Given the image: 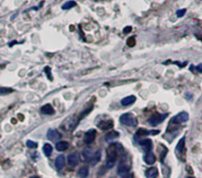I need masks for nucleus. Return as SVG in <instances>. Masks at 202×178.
Masks as SVG:
<instances>
[{
    "label": "nucleus",
    "instance_id": "obj_2",
    "mask_svg": "<svg viewBox=\"0 0 202 178\" xmlns=\"http://www.w3.org/2000/svg\"><path fill=\"white\" fill-rule=\"evenodd\" d=\"M120 121H121V124L128 125V126H136L138 124L137 117H135L133 113H130L122 114L120 117Z\"/></svg>",
    "mask_w": 202,
    "mask_h": 178
},
{
    "label": "nucleus",
    "instance_id": "obj_32",
    "mask_svg": "<svg viewBox=\"0 0 202 178\" xmlns=\"http://www.w3.org/2000/svg\"><path fill=\"white\" fill-rule=\"evenodd\" d=\"M123 178H133V175H132V174H128V175L125 174V175L123 176Z\"/></svg>",
    "mask_w": 202,
    "mask_h": 178
},
{
    "label": "nucleus",
    "instance_id": "obj_7",
    "mask_svg": "<svg viewBox=\"0 0 202 178\" xmlns=\"http://www.w3.org/2000/svg\"><path fill=\"white\" fill-rule=\"evenodd\" d=\"M189 120V116L186 112H181L172 118V122L175 124H182V122H186Z\"/></svg>",
    "mask_w": 202,
    "mask_h": 178
},
{
    "label": "nucleus",
    "instance_id": "obj_26",
    "mask_svg": "<svg viewBox=\"0 0 202 178\" xmlns=\"http://www.w3.org/2000/svg\"><path fill=\"white\" fill-rule=\"evenodd\" d=\"M13 92V90L10 88H3V87H0V96H6V95H9Z\"/></svg>",
    "mask_w": 202,
    "mask_h": 178
},
{
    "label": "nucleus",
    "instance_id": "obj_24",
    "mask_svg": "<svg viewBox=\"0 0 202 178\" xmlns=\"http://www.w3.org/2000/svg\"><path fill=\"white\" fill-rule=\"evenodd\" d=\"M92 156H93V153L91 152V149H85L84 151H83V157H84L85 161L91 160Z\"/></svg>",
    "mask_w": 202,
    "mask_h": 178
},
{
    "label": "nucleus",
    "instance_id": "obj_5",
    "mask_svg": "<svg viewBox=\"0 0 202 178\" xmlns=\"http://www.w3.org/2000/svg\"><path fill=\"white\" fill-rule=\"evenodd\" d=\"M77 124H78V120L74 116H73V117H69L65 121V124H62V128L66 130H73V129H74V128L76 126Z\"/></svg>",
    "mask_w": 202,
    "mask_h": 178
},
{
    "label": "nucleus",
    "instance_id": "obj_8",
    "mask_svg": "<svg viewBox=\"0 0 202 178\" xmlns=\"http://www.w3.org/2000/svg\"><path fill=\"white\" fill-rule=\"evenodd\" d=\"M95 136H96V130L95 129H89L84 135V142L86 144L92 143V142L94 141V139H95Z\"/></svg>",
    "mask_w": 202,
    "mask_h": 178
},
{
    "label": "nucleus",
    "instance_id": "obj_14",
    "mask_svg": "<svg viewBox=\"0 0 202 178\" xmlns=\"http://www.w3.org/2000/svg\"><path fill=\"white\" fill-rule=\"evenodd\" d=\"M66 164V160H65V157H63V155H58L57 157V159H55V168L61 170L63 168V166H65Z\"/></svg>",
    "mask_w": 202,
    "mask_h": 178
},
{
    "label": "nucleus",
    "instance_id": "obj_27",
    "mask_svg": "<svg viewBox=\"0 0 202 178\" xmlns=\"http://www.w3.org/2000/svg\"><path fill=\"white\" fill-rule=\"evenodd\" d=\"M26 145H27V147H29V148H37V147H38V143H37V142L32 141V140H27Z\"/></svg>",
    "mask_w": 202,
    "mask_h": 178
},
{
    "label": "nucleus",
    "instance_id": "obj_1",
    "mask_svg": "<svg viewBox=\"0 0 202 178\" xmlns=\"http://www.w3.org/2000/svg\"><path fill=\"white\" fill-rule=\"evenodd\" d=\"M123 150L120 143H112L107 148V158H106V168L111 169L116 164L119 154Z\"/></svg>",
    "mask_w": 202,
    "mask_h": 178
},
{
    "label": "nucleus",
    "instance_id": "obj_21",
    "mask_svg": "<svg viewBox=\"0 0 202 178\" xmlns=\"http://www.w3.org/2000/svg\"><path fill=\"white\" fill-rule=\"evenodd\" d=\"M100 159H101V151H100V150H97V151L93 154L92 158H91V160H92V161H91V164H92V165L97 164L98 162L100 161Z\"/></svg>",
    "mask_w": 202,
    "mask_h": 178
},
{
    "label": "nucleus",
    "instance_id": "obj_28",
    "mask_svg": "<svg viewBox=\"0 0 202 178\" xmlns=\"http://www.w3.org/2000/svg\"><path fill=\"white\" fill-rule=\"evenodd\" d=\"M127 45L131 47V48L136 45V39H135V37H130L128 40H127Z\"/></svg>",
    "mask_w": 202,
    "mask_h": 178
},
{
    "label": "nucleus",
    "instance_id": "obj_18",
    "mask_svg": "<svg viewBox=\"0 0 202 178\" xmlns=\"http://www.w3.org/2000/svg\"><path fill=\"white\" fill-rule=\"evenodd\" d=\"M77 174H78V176L80 177V178H86L87 176H88V174H89L88 167H86V166H82L81 168L78 169Z\"/></svg>",
    "mask_w": 202,
    "mask_h": 178
},
{
    "label": "nucleus",
    "instance_id": "obj_17",
    "mask_svg": "<svg viewBox=\"0 0 202 178\" xmlns=\"http://www.w3.org/2000/svg\"><path fill=\"white\" fill-rule=\"evenodd\" d=\"M135 102H136V97L135 96H128V97L123 98V100L121 101V104H122V106H130Z\"/></svg>",
    "mask_w": 202,
    "mask_h": 178
},
{
    "label": "nucleus",
    "instance_id": "obj_19",
    "mask_svg": "<svg viewBox=\"0 0 202 178\" xmlns=\"http://www.w3.org/2000/svg\"><path fill=\"white\" fill-rule=\"evenodd\" d=\"M67 147H69V143L66 141H59L55 144V148L58 151H65L67 149Z\"/></svg>",
    "mask_w": 202,
    "mask_h": 178
},
{
    "label": "nucleus",
    "instance_id": "obj_25",
    "mask_svg": "<svg viewBox=\"0 0 202 178\" xmlns=\"http://www.w3.org/2000/svg\"><path fill=\"white\" fill-rule=\"evenodd\" d=\"M75 5H76V3H75L74 1H67L62 5V9L63 10H69L70 8H73V7H74Z\"/></svg>",
    "mask_w": 202,
    "mask_h": 178
},
{
    "label": "nucleus",
    "instance_id": "obj_20",
    "mask_svg": "<svg viewBox=\"0 0 202 178\" xmlns=\"http://www.w3.org/2000/svg\"><path fill=\"white\" fill-rule=\"evenodd\" d=\"M150 133H152V134L158 133V130H157V132H149V130H147L145 128H141L138 130L135 136H144V135H148V134H150Z\"/></svg>",
    "mask_w": 202,
    "mask_h": 178
},
{
    "label": "nucleus",
    "instance_id": "obj_23",
    "mask_svg": "<svg viewBox=\"0 0 202 178\" xmlns=\"http://www.w3.org/2000/svg\"><path fill=\"white\" fill-rule=\"evenodd\" d=\"M118 136H119V133L117 132H114V130H112V132H110L109 133L106 134L105 140L106 141H111V140L115 139V138H117Z\"/></svg>",
    "mask_w": 202,
    "mask_h": 178
},
{
    "label": "nucleus",
    "instance_id": "obj_12",
    "mask_svg": "<svg viewBox=\"0 0 202 178\" xmlns=\"http://www.w3.org/2000/svg\"><path fill=\"white\" fill-rule=\"evenodd\" d=\"M184 147H185V137L183 136L179 141H178V143L175 147V152L177 155H179V154H182L184 152Z\"/></svg>",
    "mask_w": 202,
    "mask_h": 178
},
{
    "label": "nucleus",
    "instance_id": "obj_29",
    "mask_svg": "<svg viewBox=\"0 0 202 178\" xmlns=\"http://www.w3.org/2000/svg\"><path fill=\"white\" fill-rule=\"evenodd\" d=\"M185 12H186V9H181V10H178V11H176V15H177V17H182L183 15L185 14Z\"/></svg>",
    "mask_w": 202,
    "mask_h": 178
},
{
    "label": "nucleus",
    "instance_id": "obj_13",
    "mask_svg": "<svg viewBox=\"0 0 202 178\" xmlns=\"http://www.w3.org/2000/svg\"><path fill=\"white\" fill-rule=\"evenodd\" d=\"M144 160L147 164L152 165L156 162V156H154V154L152 151H149V152H147L146 155L144 156Z\"/></svg>",
    "mask_w": 202,
    "mask_h": 178
},
{
    "label": "nucleus",
    "instance_id": "obj_35",
    "mask_svg": "<svg viewBox=\"0 0 202 178\" xmlns=\"http://www.w3.org/2000/svg\"><path fill=\"white\" fill-rule=\"evenodd\" d=\"M187 178H195V177H193V176H189V177H187Z\"/></svg>",
    "mask_w": 202,
    "mask_h": 178
},
{
    "label": "nucleus",
    "instance_id": "obj_4",
    "mask_svg": "<svg viewBox=\"0 0 202 178\" xmlns=\"http://www.w3.org/2000/svg\"><path fill=\"white\" fill-rule=\"evenodd\" d=\"M168 113H154L152 117H149L148 122L152 126H157L160 124H161L166 117H168Z\"/></svg>",
    "mask_w": 202,
    "mask_h": 178
},
{
    "label": "nucleus",
    "instance_id": "obj_9",
    "mask_svg": "<svg viewBox=\"0 0 202 178\" xmlns=\"http://www.w3.org/2000/svg\"><path fill=\"white\" fill-rule=\"evenodd\" d=\"M47 137L51 141H57L62 137V135L57 129H49L47 132Z\"/></svg>",
    "mask_w": 202,
    "mask_h": 178
},
{
    "label": "nucleus",
    "instance_id": "obj_6",
    "mask_svg": "<svg viewBox=\"0 0 202 178\" xmlns=\"http://www.w3.org/2000/svg\"><path fill=\"white\" fill-rule=\"evenodd\" d=\"M67 163H69V165L71 166V167L77 166L79 163V154L75 151L69 154V156H67Z\"/></svg>",
    "mask_w": 202,
    "mask_h": 178
},
{
    "label": "nucleus",
    "instance_id": "obj_34",
    "mask_svg": "<svg viewBox=\"0 0 202 178\" xmlns=\"http://www.w3.org/2000/svg\"><path fill=\"white\" fill-rule=\"evenodd\" d=\"M30 178H38L37 176H32V177H30Z\"/></svg>",
    "mask_w": 202,
    "mask_h": 178
},
{
    "label": "nucleus",
    "instance_id": "obj_15",
    "mask_svg": "<svg viewBox=\"0 0 202 178\" xmlns=\"http://www.w3.org/2000/svg\"><path fill=\"white\" fill-rule=\"evenodd\" d=\"M41 113H44V114H48V116H51V114H54V113H55V109H54L53 106H51V105L47 104V105H45V106L41 108Z\"/></svg>",
    "mask_w": 202,
    "mask_h": 178
},
{
    "label": "nucleus",
    "instance_id": "obj_16",
    "mask_svg": "<svg viewBox=\"0 0 202 178\" xmlns=\"http://www.w3.org/2000/svg\"><path fill=\"white\" fill-rule=\"evenodd\" d=\"M158 174V171L157 167H151L146 171L147 178H157Z\"/></svg>",
    "mask_w": 202,
    "mask_h": 178
},
{
    "label": "nucleus",
    "instance_id": "obj_33",
    "mask_svg": "<svg viewBox=\"0 0 202 178\" xmlns=\"http://www.w3.org/2000/svg\"><path fill=\"white\" fill-rule=\"evenodd\" d=\"M196 70H197V71H199V72H202V64H200L199 66H197Z\"/></svg>",
    "mask_w": 202,
    "mask_h": 178
},
{
    "label": "nucleus",
    "instance_id": "obj_31",
    "mask_svg": "<svg viewBox=\"0 0 202 178\" xmlns=\"http://www.w3.org/2000/svg\"><path fill=\"white\" fill-rule=\"evenodd\" d=\"M131 30H132V28H131V27H126V28L124 29V33H125V34H128V33L131 32Z\"/></svg>",
    "mask_w": 202,
    "mask_h": 178
},
{
    "label": "nucleus",
    "instance_id": "obj_10",
    "mask_svg": "<svg viewBox=\"0 0 202 178\" xmlns=\"http://www.w3.org/2000/svg\"><path fill=\"white\" fill-rule=\"evenodd\" d=\"M139 144H140L142 147L144 148L145 152H149L153 148V142H152V140H151V139H149V138H146V139L140 140V141H139Z\"/></svg>",
    "mask_w": 202,
    "mask_h": 178
},
{
    "label": "nucleus",
    "instance_id": "obj_22",
    "mask_svg": "<svg viewBox=\"0 0 202 178\" xmlns=\"http://www.w3.org/2000/svg\"><path fill=\"white\" fill-rule=\"evenodd\" d=\"M43 151H44V154H45L47 157H50L51 152H53V146L49 143H46L43 147Z\"/></svg>",
    "mask_w": 202,
    "mask_h": 178
},
{
    "label": "nucleus",
    "instance_id": "obj_11",
    "mask_svg": "<svg viewBox=\"0 0 202 178\" xmlns=\"http://www.w3.org/2000/svg\"><path fill=\"white\" fill-rule=\"evenodd\" d=\"M113 125H114V124H113V121H111V120L101 121L97 124L98 128H100V129H102V130H107V129L112 128H113Z\"/></svg>",
    "mask_w": 202,
    "mask_h": 178
},
{
    "label": "nucleus",
    "instance_id": "obj_30",
    "mask_svg": "<svg viewBox=\"0 0 202 178\" xmlns=\"http://www.w3.org/2000/svg\"><path fill=\"white\" fill-rule=\"evenodd\" d=\"M45 72H47L48 76H49V79H50V80H51V69L49 68V67L45 68Z\"/></svg>",
    "mask_w": 202,
    "mask_h": 178
},
{
    "label": "nucleus",
    "instance_id": "obj_3",
    "mask_svg": "<svg viewBox=\"0 0 202 178\" xmlns=\"http://www.w3.org/2000/svg\"><path fill=\"white\" fill-rule=\"evenodd\" d=\"M131 168V164L130 162H127V159H126V156L125 154L122 156L120 162H119L118 164V168H117V172L119 175H125L129 172V170Z\"/></svg>",
    "mask_w": 202,
    "mask_h": 178
}]
</instances>
